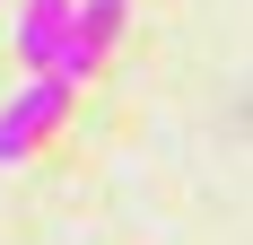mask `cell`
Wrapping results in <instances>:
<instances>
[{"mask_svg": "<svg viewBox=\"0 0 253 245\" xmlns=\"http://www.w3.org/2000/svg\"><path fill=\"white\" fill-rule=\"evenodd\" d=\"M18 61L35 79H96L105 53L79 35V0H18Z\"/></svg>", "mask_w": 253, "mask_h": 245, "instance_id": "obj_1", "label": "cell"}, {"mask_svg": "<svg viewBox=\"0 0 253 245\" xmlns=\"http://www.w3.org/2000/svg\"><path fill=\"white\" fill-rule=\"evenodd\" d=\"M70 79H26L18 97L0 105V167H18V158H35V149L61 131V114H70Z\"/></svg>", "mask_w": 253, "mask_h": 245, "instance_id": "obj_2", "label": "cell"}, {"mask_svg": "<svg viewBox=\"0 0 253 245\" xmlns=\"http://www.w3.org/2000/svg\"><path fill=\"white\" fill-rule=\"evenodd\" d=\"M123 9H131V0H79V35H87V44H114V35H123Z\"/></svg>", "mask_w": 253, "mask_h": 245, "instance_id": "obj_3", "label": "cell"}]
</instances>
